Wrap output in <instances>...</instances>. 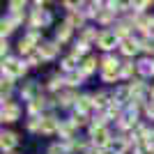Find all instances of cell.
Listing matches in <instances>:
<instances>
[{"instance_id": "6da1fadb", "label": "cell", "mask_w": 154, "mask_h": 154, "mask_svg": "<svg viewBox=\"0 0 154 154\" xmlns=\"http://www.w3.org/2000/svg\"><path fill=\"white\" fill-rule=\"evenodd\" d=\"M120 69H122V64H120L117 58H113V55L101 58V78H103V83H115V81H120V78H122Z\"/></svg>"}, {"instance_id": "7a4b0ae2", "label": "cell", "mask_w": 154, "mask_h": 154, "mask_svg": "<svg viewBox=\"0 0 154 154\" xmlns=\"http://www.w3.org/2000/svg\"><path fill=\"white\" fill-rule=\"evenodd\" d=\"M28 71V62H21L19 58H5L2 60V74L12 78H19Z\"/></svg>"}, {"instance_id": "3957f363", "label": "cell", "mask_w": 154, "mask_h": 154, "mask_svg": "<svg viewBox=\"0 0 154 154\" xmlns=\"http://www.w3.org/2000/svg\"><path fill=\"white\" fill-rule=\"evenodd\" d=\"M90 138H92V147H99V149H103V152H106V149L110 147V143H113L108 129H90Z\"/></svg>"}, {"instance_id": "277c9868", "label": "cell", "mask_w": 154, "mask_h": 154, "mask_svg": "<svg viewBox=\"0 0 154 154\" xmlns=\"http://www.w3.org/2000/svg\"><path fill=\"white\" fill-rule=\"evenodd\" d=\"M0 117H2V122H16V120L21 117L19 103L9 101V99H2V110H0Z\"/></svg>"}, {"instance_id": "5b68a950", "label": "cell", "mask_w": 154, "mask_h": 154, "mask_svg": "<svg viewBox=\"0 0 154 154\" xmlns=\"http://www.w3.org/2000/svg\"><path fill=\"white\" fill-rule=\"evenodd\" d=\"M51 23V14L46 12L44 7H37V9H32L30 14V28L32 30H39V28H44Z\"/></svg>"}, {"instance_id": "8992f818", "label": "cell", "mask_w": 154, "mask_h": 154, "mask_svg": "<svg viewBox=\"0 0 154 154\" xmlns=\"http://www.w3.org/2000/svg\"><path fill=\"white\" fill-rule=\"evenodd\" d=\"M99 48H103V51H113L115 46H120V39H117V35L113 30H106V32H101L99 35Z\"/></svg>"}, {"instance_id": "52a82bcc", "label": "cell", "mask_w": 154, "mask_h": 154, "mask_svg": "<svg viewBox=\"0 0 154 154\" xmlns=\"http://www.w3.org/2000/svg\"><path fill=\"white\" fill-rule=\"evenodd\" d=\"M16 145H19V136L14 134V131H2V136H0V147H2V152L12 154Z\"/></svg>"}, {"instance_id": "ba28073f", "label": "cell", "mask_w": 154, "mask_h": 154, "mask_svg": "<svg viewBox=\"0 0 154 154\" xmlns=\"http://www.w3.org/2000/svg\"><path fill=\"white\" fill-rule=\"evenodd\" d=\"M120 51H122V55H127V58L136 55L138 51H143V48H140V39L129 37V39H124V42H120Z\"/></svg>"}, {"instance_id": "9c48e42d", "label": "cell", "mask_w": 154, "mask_h": 154, "mask_svg": "<svg viewBox=\"0 0 154 154\" xmlns=\"http://www.w3.org/2000/svg\"><path fill=\"white\" fill-rule=\"evenodd\" d=\"M60 129V120L53 115H42V129H39V134H58Z\"/></svg>"}, {"instance_id": "30bf717a", "label": "cell", "mask_w": 154, "mask_h": 154, "mask_svg": "<svg viewBox=\"0 0 154 154\" xmlns=\"http://www.w3.org/2000/svg\"><path fill=\"white\" fill-rule=\"evenodd\" d=\"M120 127L122 129H131V131H136V129L140 127V122H138V113H134V110H124V115L120 117Z\"/></svg>"}, {"instance_id": "8fae6325", "label": "cell", "mask_w": 154, "mask_h": 154, "mask_svg": "<svg viewBox=\"0 0 154 154\" xmlns=\"http://www.w3.org/2000/svg\"><path fill=\"white\" fill-rule=\"evenodd\" d=\"M76 124L71 122V120H62L60 122V129H58V134L62 140H74V136H76Z\"/></svg>"}, {"instance_id": "7c38bea8", "label": "cell", "mask_w": 154, "mask_h": 154, "mask_svg": "<svg viewBox=\"0 0 154 154\" xmlns=\"http://www.w3.org/2000/svg\"><path fill=\"white\" fill-rule=\"evenodd\" d=\"M94 108V99H92V94H81L78 97V101H76V106H74V110L76 113H90V110Z\"/></svg>"}, {"instance_id": "4fadbf2b", "label": "cell", "mask_w": 154, "mask_h": 154, "mask_svg": "<svg viewBox=\"0 0 154 154\" xmlns=\"http://www.w3.org/2000/svg\"><path fill=\"white\" fill-rule=\"evenodd\" d=\"M131 145H134V143H131V138H129V136H120V138H115V140L110 143L108 149H110V152H115V154H124Z\"/></svg>"}, {"instance_id": "5bb4252c", "label": "cell", "mask_w": 154, "mask_h": 154, "mask_svg": "<svg viewBox=\"0 0 154 154\" xmlns=\"http://www.w3.org/2000/svg\"><path fill=\"white\" fill-rule=\"evenodd\" d=\"M21 97H23L26 101H35V99H39V97H42V92H39V85L35 83V81L26 83V85H23V90H21Z\"/></svg>"}, {"instance_id": "9a60e30c", "label": "cell", "mask_w": 154, "mask_h": 154, "mask_svg": "<svg viewBox=\"0 0 154 154\" xmlns=\"http://www.w3.org/2000/svg\"><path fill=\"white\" fill-rule=\"evenodd\" d=\"M37 53L44 60H53L55 55H58V42H44V44L37 48Z\"/></svg>"}, {"instance_id": "2e32d148", "label": "cell", "mask_w": 154, "mask_h": 154, "mask_svg": "<svg viewBox=\"0 0 154 154\" xmlns=\"http://www.w3.org/2000/svg\"><path fill=\"white\" fill-rule=\"evenodd\" d=\"M152 23H154V19H149V16H145V14H134V16H131V26L138 28V30H143V35L149 30Z\"/></svg>"}, {"instance_id": "e0dca14e", "label": "cell", "mask_w": 154, "mask_h": 154, "mask_svg": "<svg viewBox=\"0 0 154 154\" xmlns=\"http://www.w3.org/2000/svg\"><path fill=\"white\" fill-rule=\"evenodd\" d=\"M97 67H101V60H97L94 55H88V58H83V60H81V67H78V69H81V71L85 74V76H88V74H92V71H94Z\"/></svg>"}, {"instance_id": "ac0fdd59", "label": "cell", "mask_w": 154, "mask_h": 154, "mask_svg": "<svg viewBox=\"0 0 154 154\" xmlns=\"http://www.w3.org/2000/svg\"><path fill=\"white\" fill-rule=\"evenodd\" d=\"M131 23H127V21H120V23H115V28H113V32L117 35V39L120 42H124V39H129V37H134L131 35Z\"/></svg>"}, {"instance_id": "d6986e66", "label": "cell", "mask_w": 154, "mask_h": 154, "mask_svg": "<svg viewBox=\"0 0 154 154\" xmlns=\"http://www.w3.org/2000/svg\"><path fill=\"white\" fill-rule=\"evenodd\" d=\"M78 97H81V94H76L74 90H62L58 94V103H60V106H76Z\"/></svg>"}, {"instance_id": "ffe728a7", "label": "cell", "mask_w": 154, "mask_h": 154, "mask_svg": "<svg viewBox=\"0 0 154 154\" xmlns=\"http://www.w3.org/2000/svg\"><path fill=\"white\" fill-rule=\"evenodd\" d=\"M92 99H94V108H99V110H106L110 106V101H113V97L108 92H97V94H92Z\"/></svg>"}, {"instance_id": "44dd1931", "label": "cell", "mask_w": 154, "mask_h": 154, "mask_svg": "<svg viewBox=\"0 0 154 154\" xmlns=\"http://www.w3.org/2000/svg\"><path fill=\"white\" fill-rule=\"evenodd\" d=\"M103 113H106V117H108V120H117V122H120V117L124 115V110H122V103H117L115 99L110 101V106H108L106 110H103Z\"/></svg>"}, {"instance_id": "7402d4cb", "label": "cell", "mask_w": 154, "mask_h": 154, "mask_svg": "<svg viewBox=\"0 0 154 154\" xmlns=\"http://www.w3.org/2000/svg\"><path fill=\"white\" fill-rule=\"evenodd\" d=\"M129 90H131V97L134 99H145V83H143L140 78H136V81H131L129 83Z\"/></svg>"}, {"instance_id": "603a6c76", "label": "cell", "mask_w": 154, "mask_h": 154, "mask_svg": "<svg viewBox=\"0 0 154 154\" xmlns=\"http://www.w3.org/2000/svg\"><path fill=\"white\" fill-rule=\"evenodd\" d=\"M46 106H48V103H46V99H44V97H39V99H35V101L28 103V113H30L32 117H42L39 113H42Z\"/></svg>"}, {"instance_id": "cb8c5ba5", "label": "cell", "mask_w": 154, "mask_h": 154, "mask_svg": "<svg viewBox=\"0 0 154 154\" xmlns=\"http://www.w3.org/2000/svg\"><path fill=\"white\" fill-rule=\"evenodd\" d=\"M113 99H115L117 103H131V99H134V97H131V90H129V85H122V88H117L115 90V94H113Z\"/></svg>"}, {"instance_id": "d4e9b609", "label": "cell", "mask_w": 154, "mask_h": 154, "mask_svg": "<svg viewBox=\"0 0 154 154\" xmlns=\"http://www.w3.org/2000/svg\"><path fill=\"white\" fill-rule=\"evenodd\" d=\"M71 30H74V28H71L69 23L64 21L62 26L58 28V32H55V42H58V44H64V42H67V39L71 37Z\"/></svg>"}, {"instance_id": "484cf974", "label": "cell", "mask_w": 154, "mask_h": 154, "mask_svg": "<svg viewBox=\"0 0 154 154\" xmlns=\"http://www.w3.org/2000/svg\"><path fill=\"white\" fill-rule=\"evenodd\" d=\"M64 81H67V85H69V88H76V85H81L85 81V74L81 69H76V71H71V74H67V76H64Z\"/></svg>"}, {"instance_id": "4316f807", "label": "cell", "mask_w": 154, "mask_h": 154, "mask_svg": "<svg viewBox=\"0 0 154 154\" xmlns=\"http://www.w3.org/2000/svg\"><path fill=\"white\" fill-rule=\"evenodd\" d=\"M138 74L140 76H152L154 74V60H140L138 62Z\"/></svg>"}, {"instance_id": "83f0119b", "label": "cell", "mask_w": 154, "mask_h": 154, "mask_svg": "<svg viewBox=\"0 0 154 154\" xmlns=\"http://www.w3.org/2000/svg\"><path fill=\"white\" fill-rule=\"evenodd\" d=\"M85 21V12H69V19H67V23H69L71 28H81Z\"/></svg>"}, {"instance_id": "f1b7e54d", "label": "cell", "mask_w": 154, "mask_h": 154, "mask_svg": "<svg viewBox=\"0 0 154 154\" xmlns=\"http://www.w3.org/2000/svg\"><path fill=\"white\" fill-rule=\"evenodd\" d=\"M64 85H67V81H64L62 76H53L51 81H48V88H51L53 92H58V90L62 92V90H64Z\"/></svg>"}, {"instance_id": "f546056e", "label": "cell", "mask_w": 154, "mask_h": 154, "mask_svg": "<svg viewBox=\"0 0 154 154\" xmlns=\"http://www.w3.org/2000/svg\"><path fill=\"white\" fill-rule=\"evenodd\" d=\"M138 71V64H134V62H124L122 64V69H120V74H122V78H131Z\"/></svg>"}, {"instance_id": "4dcf8cb0", "label": "cell", "mask_w": 154, "mask_h": 154, "mask_svg": "<svg viewBox=\"0 0 154 154\" xmlns=\"http://www.w3.org/2000/svg\"><path fill=\"white\" fill-rule=\"evenodd\" d=\"M0 88H2V99H7V94H9V92H12V88H14V78L2 74V85H0Z\"/></svg>"}, {"instance_id": "1f68e13d", "label": "cell", "mask_w": 154, "mask_h": 154, "mask_svg": "<svg viewBox=\"0 0 154 154\" xmlns=\"http://www.w3.org/2000/svg\"><path fill=\"white\" fill-rule=\"evenodd\" d=\"M113 16H115V14L110 12L108 7H103L101 12L97 14V21H99V23H103V26H106V23H110V21H113Z\"/></svg>"}, {"instance_id": "d6a6232c", "label": "cell", "mask_w": 154, "mask_h": 154, "mask_svg": "<svg viewBox=\"0 0 154 154\" xmlns=\"http://www.w3.org/2000/svg\"><path fill=\"white\" fill-rule=\"evenodd\" d=\"M88 51H90V44H88V42H83V39L74 44V55H76V58H81V55H85V53H88Z\"/></svg>"}, {"instance_id": "836d02e7", "label": "cell", "mask_w": 154, "mask_h": 154, "mask_svg": "<svg viewBox=\"0 0 154 154\" xmlns=\"http://www.w3.org/2000/svg\"><path fill=\"white\" fill-rule=\"evenodd\" d=\"M99 35H101V32L92 30V28H83V42H88V44H90L92 39H97V42H99Z\"/></svg>"}, {"instance_id": "e575fe53", "label": "cell", "mask_w": 154, "mask_h": 154, "mask_svg": "<svg viewBox=\"0 0 154 154\" xmlns=\"http://www.w3.org/2000/svg\"><path fill=\"white\" fill-rule=\"evenodd\" d=\"M140 48L145 53H154V39L152 37H143L140 39Z\"/></svg>"}, {"instance_id": "d590c367", "label": "cell", "mask_w": 154, "mask_h": 154, "mask_svg": "<svg viewBox=\"0 0 154 154\" xmlns=\"http://www.w3.org/2000/svg\"><path fill=\"white\" fill-rule=\"evenodd\" d=\"M23 7H26L23 0H12V2H9V12L12 14H23Z\"/></svg>"}, {"instance_id": "8d00e7d4", "label": "cell", "mask_w": 154, "mask_h": 154, "mask_svg": "<svg viewBox=\"0 0 154 154\" xmlns=\"http://www.w3.org/2000/svg\"><path fill=\"white\" fill-rule=\"evenodd\" d=\"M69 120L76 124V127H83V124L88 122V115H85V113H76V110H74V115H71Z\"/></svg>"}, {"instance_id": "74e56055", "label": "cell", "mask_w": 154, "mask_h": 154, "mask_svg": "<svg viewBox=\"0 0 154 154\" xmlns=\"http://www.w3.org/2000/svg\"><path fill=\"white\" fill-rule=\"evenodd\" d=\"M12 30H14L12 21H9V19H2V23H0V32H2V39H5V37H7V35H9Z\"/></svg>"}, {"instance_id": "f35d334b", "label": "cell", "mask_w": 154, "mask_h": 154, "mask_svg": "<svg viewBox=\"0 0 154 154\" xmlns=\"http://www.w3.org/2000/svg\"><path fill=\"white\" fill-rule=\"evenodd\" d=\"M42 62H44V58H42L37 51L32 53V55H28V67H39Z\"/></svg>"}, {"instance_id": "ab89813d", "label": "cell", "mask_w": 154, "mask_h": 154, "mask_svg": "<svg viewBox=\"0 0 154 154\" xmlns=\"http://www.w3.org/2000/svg\"><path fill=\"white\" fill-rule=\"evenodd\" d=\"M145 115L154 117V99H152V101H145Z\"/></svg>"}, {"instance_id": "60d3db41", "label": "cell", "mask_w": 154, "mask_h": 154, "mask_svg": "<svg viewBox=\"0 0 154 154\" xmlns=\"http://www.w3.org/2000/svg\"><path fill=\"white\" fill-rule=\"evenodd\" d=\"M48 154H67V152L60 147V143H58V145H51V147H48Z\"/></svg>"}, {"instance_id": "b9f144b4", "label": "cell", "mask_w": 154, "mask_h": 154, "mask_svg": "<svg viewBox=\"0 0 154 154\" xmlns=\"http://www.w3.org/2000/svg\"><path fill=\"white\" fill-rule=\"evenodd\" d=\"M7 51H9V44H7V39H2V44H0V53H2V60L7 58Z\"/></svg>"}, {"instance_id": "7bdbcfd3", "label": "cell", "mask_w": 154, "mask_h": 154, "mask_svg": "<svg viewBox=\"0 0 154 154\" xmlns=\"http://www.w3.org/2000/svg\"><path fill=\"white\" fill-rule=\"evenodd\" d=\"M85 154H103V149H99V147H88V152Z\"/></svg>"}, {"instance_id": "ee69618b", "label": "cell", "mask_w": 154, "mask_h": 154, "mask_svg": "<svg viewBox=\"0 0 154 154\" xmlns=\"http://www.w3.org/2000/svg\"><path fill=\"white\" fill-rule=\"evenodd\" d=\"M145 154H154V147H152V149H147V152H145Z\"/></svg>"}, {"instance_id": "f6af8a7d", "label": "cell", "mask_w": 154, "mask_h": 154, "mask_svg": "<svg viewBox=\"0 0 154 154\" xmlns=\"http://www.w3.org/2000/svg\"><path fill=\"white\" fill-rule=\"evenodd\" d=\"M103 154H115V152H110V149H106V152H103Z\"/></svg>"}, {"instance_id": "bcb514c9", "label": "cell", "mask_w": 154, "mask_h": 154, "mask_svg": "<svg viewBox=\"0 0 154 154\" xmlns=\"http://www.w3.org/2000/svg\"><path fill=\"white\" fill-rule=\"evenodd\" d=\"M152 99H154V85H152Z\"/></svg>"}, {"instance_id": "7dc6e473", "label": "cell", "mask_w": 154, "mask_h": 154, "mask_svg": "<svg viewBox=\"0 0 154 154\" xmlns=\"http://www.w3.org/2000/svg\"><path fill=\"white\" fill-rule=\"evenodd\" d=\"M152 60H154V58H152Z\"/></svg>"}]
</instances>
